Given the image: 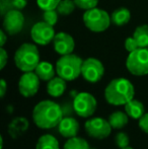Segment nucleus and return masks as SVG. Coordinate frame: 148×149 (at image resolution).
<instances>
[{
    "label": "nucleus",
    "mask_w": 148,
    "mask_h": 149,
    "mask_svg": "<svg viewBox=\"0 0 148 149\" xmlns=\"http://www.w3.org/2000/svg\"><path fill=\"white\" fill-rule=\"evenodd\" d=\"M35 72L39 76L41 80L44 81H49L52 78L55 77L56 72V67H54L51 63L47 62V61H41L37 68L35 69Z\"/></svg>",
    "instance_id": "nucleus-17"
},
{
    "label": "nucleus",
    "mask_w": 148,
    "mask_h": 149,
    "mask_svg": "<svg viewBox=\"0 0 148 149\" xmlns=\"http://www.w3.org/2000/svg\"><path fill=\"white\" fill-rule=\"evenodd\" d=\"M54 50L59 55H68L72 54L75 48V41L71 35L64 31H60L55 35L53 40Z\"/></svg>",
    "instance_id": "nucleus-13"
},
{
    "label": "nucleus",
    "mask_w": 148,
    "mask_h": 149,
    "mask_svg": "<svg viewBox=\"0 0 148 149\" xmlns=\"http://www.w3.org/2000/svg\"><path fill=\"white\" fill-rule=\"evenodd\" d=\"M83 22L89 31L94 33H101L109 29L112 20L111 15L101 8L94 7L86 10L83 14Z\"/></svg>",
    "instance_id": "nucleus-5"
},
{
    "label": "nucleus",
    "mask_w": 148,
    "mask_h": 149,
    "mask_svg": "<svg viewBox=\"0 0 148 149\" xmlns=\"http://www.w3.org/2000/svg\"><path fill=\"white\" fill-rule=\"evenodd\" d=\"M129 116L127 113H123L121 111H117L109 117V123L113 129H122L128 124Z\"/></svg>",
    "instance_id": "nucleus-20"
},
{
    "label": "nucleus",
    "mask_w": 148,
    "mask_h": 149,
    "mask_svg": "<svg viewBox=\"0 0 148 149\" xmlns=\"http://www.w3.org/2000/svg\"><path fill=\"white\" fill-rule=\"evenodd\" d=\"M105 74V67L103 63L97 58H87L83 60L81 75L86 81L90 83L99 82Z\"/></svg>",
    "instance_id": "nucleus-9"
},
{
    "label": "nucleus",
    "mask_w": 148,
    "mask_h": 149,
    "mask_svg": "<svg viewBox=\"0 0 148 149\" xmlns=\"http://www.w3.org/2000/svg\"><path fill=\"white\" fill-rule=\"evenodd\" d=\"M124 107H125V112H126L127 115L132 119L139 120L145 114L144 104H143L140 100H137L133 98L130 102H127Z\"/></svg>",
    "instance_id": "nucleus-18"
},
{
    "label": "nucleus",
    "mask_w": 148,
    "mask_h": 149,
    "mask_svg": "<svg viewBox=\"0 0 148 149\" xmlns=\"http://www.w3.org/2000/svg\"><path fill=\"white\" fill-rule=\"evenodd\" d=\"M24 26V16L22 12L15 8L8 10L4 14L3 18V30L6 33L13 36L18 33Z\"/></svg>",
    "instance_id": "nucleus-11"
},
{
    "label": "nucleus",
    "mask_w": 148,
    "mask_h": 149,
    "mask_svg": "<svg viewBox=\"0 0 148 149\" xmlns=\"http://www.w3.org/2000/svg\"><path fill=\"white\" fill-rule=\"evenodd\" d=\"M97 107V100L89 92H79L75 95L73 100V109L79 117L89 118L94 114Z\"/></svg>",
    "instance_id": "nucleus-7"
},
{
    "label": "nucleus",
    "mask_w": 148,
    "mask_h": 149,
    "mask_svg": "<svg viewBox=\"0 0 148 149\" xmlns=\"http://www.w3.org/2000/svg\"><path fill=\"white\" fill-rule=\"evenodd\" d=\"M36 149H60L59 142L53 135L45 134L38 139Z\"/></svg>",
    "instance_id": "nucleus-21"
},
{
    "label": "nucleus",
    "mask_w": 148,
    "mask_h": 149,
    "mask_svg": "<svg viewBox=\"0 0 148 149\" xmlns=\"http://www.w3.org/2000/svg\"><path fill=\"white\" fill-rule=\"evenodd\" d=\"M134 94L132 82L123 77L113 79L105 89V98L112 106H125L134 98Z\"/></svg>",
    "instance_id": "nucleus-2"
},
{
    "label": "nucleus",
    "mask_w": 148,
    "mask_h": 149,
    "mask_svg": "<svg viewBox=\"0 0 148 149\" xmlns=\"http://www.w3.org/2000/svg\"><path fill=\"white\" fill-rule=\"evenodd\" d=\"M122 149H134V148H132V147H129V146H128V147H125V148H122Z\"/></svg>",
    "instance_id": "nucleus-36"
},
{
    "label": "nucleus",
    "mask_w": 148,
    "mask_h": 149,
    "mask_svg": "<svg viewBox=\"0 0 148 149\" xmlns=\"http://www.w3.org/2000/svg\"><path fill=\"white\" fill-rule=\"evenodd\" d=\"M139 127L143 132L148 134V113H145L140 119H139Z\"/></svg>",
    "instance_id": "nucleus-30"
},
{
    "label": "nucleus",
    "mask_w": 148,
    "mask_h": 149,
    "mask_svg": "<svg viewBox=\"0 0 148 149\" xmlns=\"http://www.w3.org/2000/svg\"><path fill=\"white\" fill-rule=\"evenodd\" d=\"M40 62V52L34 44H22L14 54L15 66L22 72L35 71Z\"/></svg>",
    "instance_id": "nucleus-3"
},
{
    "label": "nucleus",
    "mask_w": 148,
    "mask_h": 149,
    "mask_svg": "<svg viewBox=\"0 0 148 149\" xmlns=\"http://www.w3.org/2000/svg\"><path fill=\"white\" fill-rule=\"evenodd\" d=\"M131 19V12L128 8L120 7L113 11L111 14L112 24H114L117 26H123L127 24Z\"/></svg>",
    "instance_id": "nucleus-19"
},
{
    "label": "nucleus",
    "mask_w": 148,
    "mask_h": 149,
    "mask_svg": "<svg viewBox=\"0 0 148 149\" xmlns=\"http://www.w3.org/2000/svg\"><path fill=\"white\" fill-rule=\"evenodd\" d=\"M55 35L56 33L54 26L45 22H40L35 24L31 31V37H32L33 41L41 46H46L53 42Z\"/></svg>",
    "instance_id": "nucleus-10"
},
{
    "label": "nucleus",
    "mask_w": 148,
    "mask_h": 149,
    "mask_svg": "<svg viewBox=\"0 0 148 149\" xmlns=\"http://www.w3.org/2000/svg\"><path fill=\"white\" fill-rule=\"evenodd\" d=\"M58 14L59 13H58L57 9L46 10V11H44L43 14L44 22L54 26L58 22Z\"/></svg>",
    "instance_id": "nucleus-26"
},
{
    "label": "nucleus",
    "mask_w": 148,
    "mask_h": 149,
    "mask_svg": "<svg viewBox=\"0 0 148 149\" xmlns=\"http://www.w3.org/2000/svg\"><path fill=\"white\" fill-rule=\"evenodd\" d=\"M115 141H116V144L120 149L128 147L129 146V142H130V139H129L128 135L124 132H120V133L117 134L116 138H115Z\"/></svg>",
    "instance_id": "nucleus-28"
},
{
    "label": "nucleus",
    "mask_w": 148,
    "mask_h": 149,
    "mask_svg": "<svg viewBox=\"0 0 148 149\" xmlns=\"http://www.w3.org/2000/svg\"><path fill=\"white\" fill-rule=\"evenodd\" d=\"M74 2L76 4V7L84 10V11L97 7L99 4V0H74Z\"/></svg>",
    "instance_id": "nucleus-27"
},
{
    "label": "nucleus",
    "mask_w": 148,
    "mask_h": 149,
    "mask_svg": "<svg viewBox=\"0 0 148 149\" xmlns=\"http://www.w3.org/2000/svg\"><path fill=\"white\" fill-rule=\"evenodd\" d=\"M6 40H7V37H6V31L4 30L0 31V46L3 47L6 43Z\"/></svg>",
    "instance_id": "nucleus-34"
},
{
    "label": "nucleus",
    "mask_w": 148,
    "mask_h": 149,
    "mask_svg": "<svg viewBox=\"0 0 148 149\" xmlns=\"http://www.w3.org/2000/svg\"><path fill=\"white\" fill-rule=\"evenodd\" d=\"M28 4V0H11V5L12 8H15V9L22 10Z\"/></svg>",
    "instance_id": "nucleus-32"
},
{
    "label": "nucleus",
    "mask_w": 148,
    "mask_h": 149,
    "mask_svg": "<svg viewBox=\"0 0 148 149\" xmlns=\"http://www.w3.org/2000/svg\"><path fill=\"white\" fill-rule=\"evenodd\" d=\"M0 149H3V137L0 136Z\"/></svg>",
    "instance_id": "nucleus-35"
},
{
    "label": "nucleus",
    "mask_w": 148,
    "mask_h": 149,
    "mask_svg": "<svg viewBox=\"0 0 148 149\" xmlns=\"http://www.w3.org/2000/svg\"><path fill=\"white\" fill-rule=\"evenodd\" d=\"M6 90H7V83H6V81L4 79H1L0 80V96L1 97H4Z\"/></svg>",
    "instance_id": "nucleus-33"
},
{
    "label": "nucleus",
    "mask_w": 148,
    "mask_h": 149,
    "mask_svg": "<svg viewBox=\"0 0 148 149\" xmlns=\"http://www.w3.org/2000/svg\"><path fill=\"white\" fill-rule=\"evenodd\" d=\"M139 48H140V47H139L137 41L134 39V37L127 38L126 41H125V49H126L129 53H131V52L139 49Z\"/></svg>",
    "instance_id": "nucleus-29"
},
{
    "label": "nucleus",
    "mask_w": 148,
    "mask_h": 149,
    "mask_svg": "<svg viewBox=\"0 0 148 149\" xmlns=\"http://www.w3.org/2000/svg\"><path fill=\"white\" fill-rule=\"evenodd\" d=\"M30 123L24 117H16L8 125V133L13 139H17L28 129Z\"/></svg>",
    "instance_id": "nucleus-15"
},
{
    "label": "nucleus",
    "mask_w": 148,
    "mask_h": 149,
    "mask_svg": "<svg viewBox=\"0 0 148 149\" xmlns=\"http://www.w3.org/2000/svg\"><path fill=\"white\" fill-rule=\"evenodd\" d=\"M61 0H37V4L43 11L56 9Z\"/></svg>",
    "instance_id": "nucleus-25"
},
{
    "label": "nucleus",
    "mask_w": 148,
    "mask_h": 149,
    "mask_svg": "<svg viewBox=\"0 0 148 149\" xmlns=\"http://www.w3.org/2000/svg\"><path fill=\"white\" fill-rule=\"evenodd\" d=\"M63 118L62 108L53 100H42L38 102L33 111V120L40 129L58 127Z\"/></svg>",
    "instance_id": "nucleus-1"
},
{
    "label": "nucleus",
    "mask_w": 148,
    "mask_h": 149,
    "mask_svg": "<svg viewBox=\"0 0 148 149\" xmlns=\"http://www.w3.org/2000/svg\"><path fill=\"white\" fill-rule=\"evenodd\" d=\"M63 149H91L85 139L80 137L69 138L65 143Z\"/></svg>",
    "instance_id": "nucleus-23"
},
{
    "label": "nucleus",
    "mask_w": 148,
    "mask_h": 149,
    "mask_svg": "<svg viewBox=\"0 0 148 149\" xmlns=\"http://www.w3.org/2000/svg\"><path fill=\"white\" fill-rule=\"evenodd\" d=\"M133 37L137 41L140 48H148V26L142 24L136 28Z\"/></svg>",
    "instance_id": "nucleus-22"
},
{
    "label": "nucleus",
    "mask_w": 148,
    "mask_h": 149,
    "mask_svg": "<svg viewBox=\"0 0 148 149\" xmlns=\"http://www.w3.org/2000/svg\"><path fill=\"white\" fill-rule=\"evenodd\" d=\"M76 4L74 0H61L57 6V11L61 15H69L74 11Z\"/></svg>",
    "instance_id": "nucleus-24"
},
{
    "label": "nucleus",
    "mask_w": 148,
    "mask_h": 149,
    "mask_svg": "<svg viewBox=\"0 0 148 149\" xmlns=\"http://www.w3.org/2000/svg\"><path fill=\"white\" fill-rule=\"evenodd\" d=\"M59 133L65 138H73L76 137L79 131V124L74 118L71 117H65L62 119L60 124L58 125Z\"/></svg>",
    "instance_id": "nucleus-14"
},
{
    "label": "nucleus",
    "mask_w": 148,
    "mask_h": 149,
    "mask_svg": "<svg viewBox=\"0 0 148 149\" xmlns=\"http://www.w3.org/2000/svg\"><path fill=\"white\" fill-rule=\"evenodd\" d=\"M66 80L62 77H54L48 81L47 92L53 97H59L65 92L66 90Z\"/></svg>",
    "instance_id": "nucleus-16"
},
{
    "label": "nucleus",
    "mask_w": 148,
    "mask_h": 149,
    "mask_svg": "<svg viewBox=\"0 0 148 149\" xmlns=\"http://www.w3.org/2000/svg\"><path fill=\"white\" fill-rule=\"evenodd\" d=\"M8 61V54L7 52L5 51L3 47L0 48V69H3L5 67L6 63Z\"/></svg>",
    "instance_id": "nucleus-31"
},
{
    "label": "nucleus",
    "mask_w": 148,
    "mask_h": 149,
    "mask_svg": "<svg viewBox=\"0 0 148 149\" xmlns=\"http://www.w3.org/2000/svg\"><path fill=\"white\" fill-rule=\"evenodd\" d=\"M83 60L75 54L63 55L56 62L57 75L65 79L66 81H72L81 75Z\"/></svg>",
    "instance_id": "nucleus-4"
},
{
    "label": "nucleus",
    "mask_w": 148,
    "mask_h": 149,
    "mask_svg": "<svg viewBox=\"0 0 148 149\" xmlns=\"http://www.w3.org/2000/svg\"><path fill=\"white\" fill-rule=\"evenodd\" d=\"M126 67L131 74L144 76L148 74V48H139L129 53Z\"/></svg>",
    "instance_id": "nucleus-6"
},
{
    "label": "nucleus",
    "mask_w": 148,
    "mask_h": 149,
    "mask_svg": "<svg viewBox=\"0 0 148 149\" xmlns=\"http://www.w3.org/2000/svg\"><path fill=\"white\" fill-rule=\"evenodd\" d=\"M40 80L41 79L34 71L24 72L18 81V90L20 94L24 97H32L36 95L40 88Z\"/></svg>",
    "instance_id": "nucleus-12"
},
{
    "label": "nucleus",
    "mask_w": 148,
    "mask_h": 149,
    "mask_svg": "<svg viewBox=\"0 0 148 149\" xmlns=\"http://www.w3.org/2000/svg\"><path fill=\"white\" fill-rule=\"evenodd\" d=\"M84 128L88 136L94 139H105L109 137L113 129L109 123V120L101 117L87 120L85 122Z\"/></svg>",
    "instance_id": "nucleus-8"
}]
</instances>
